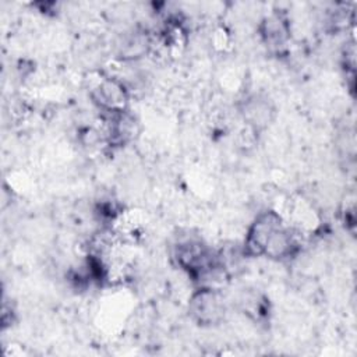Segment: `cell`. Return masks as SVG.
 Wrapping results in <instances>:
<instances>
[{
  "label": "cell",
  "instance_id": "cell-1",
  "mask_svg": "<svg viewBox=\"0 0 357 357\" xmlns=\"http://www.w3.org/2000/svg\"><path fill=\"white\" fill-rule=\"evenodd\" d=\"M283 225L284 222L279 212L265 211L258 213L247 229L243 244V254L247 257L264 255L266 244L271 240L272 234Z\"/></svg>",
  "mask_w": 357,
  "mask_h": 357
},
{
  "label": "cell",
  "instance_id": "cell-2",
  "mask_svg": "<svg viewBox=\"0 0 357 357\" xmlns=\"http://www.w3.org/2000/svg\"><path fill=\"white\" fill-rule=\"evenodd\" d=\"M226 307L225 300L216 287L201 286L190 298L188 312L191 318L202 325H215L223 319Z\"/></svg>",
  "mask_w": 357,
  "mask_h": 357
},
{
  "label": "cell",
  "instance_id": "cell-3",
  "mask_svg": "<svg viewBox=\"0 0 357 357\" xmlns=\"http://www.w3.org/2000/svg\"><path fill=\"white\" fill-rule=\"evenodd\" d=\"M93 103L107 113L126 112L128 103V92L123 82L116 78H100L91 88Z\"/></svg>",
  "mask_w": 357,
  "mask_h": 357
},
{
  "label": "cell",
  "instance_id": "cell-4",
  "mask_svg": "<svg viewBox=\"0 0 357 357\" xmlns=\"http://www.w3.org/2000/svg\"><path fill=\"white\" fill-rule=\"evenodd\" d=\"M261 38L264 43L271 49H280L286 45L287 39L290 38V29L287 21L283 15L273 13L264 18L261 28Z\"/></svg>",
  "mask_w": 357,
  "mask_h": 357
},
{
  "label": "cell",
  "instance_id": "cell-5",
  "mask_svg": "<svg viewBox=\"0 0 357 357\" xmlns=\"http://www.w3.org/2000/svg\"><path fill=\"white\" fill-rule=\"evenodd\" d=\"M271 107L264 99L252 98L245 103L244 117L254 128L265 126L271 120Z\"/></svg>",
  "mask_w": 357,
  "mask_h": 357
}]
</instances>
